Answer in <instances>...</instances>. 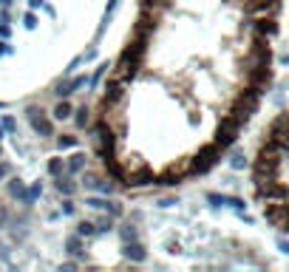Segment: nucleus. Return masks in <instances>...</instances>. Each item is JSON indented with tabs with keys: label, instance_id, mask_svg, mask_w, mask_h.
I'll return each mask as SVG.
<instances>
[{
	"label": "nucleus",
	"instance_id": "nucleus-2",
	"mask_svg": "<svg viewBox=\"0 0 289 272\" xmlns=\"http://www.w3.org/2000/svg\"><path fill=\"white\" fill-rule=\"evenodd\" d=\"M250 199L267 227L289 238V105L261 128L250 156Z\"/></svg>",
	"mask_w": 289,
	"mask_h": 272
},
{
	"label": "nucleus",
	"instance_id": "nucleus-3",
	"mask_svg": "<svg viewBox=\"0 0 289 272\" xmlns=\"http://www.w3.org/2000/svg\"><path fill=\"white\" fill-rule=\"evenodd\" d=\"M287 20H289V0H287Z\"/></svg>",
	"mask_w": 289,
	"mask_h": 272
},
{
	"label": "nucleus",
	"instance_id": "nucleus-1",
	"mask_svg": "<svg viewBox=\"0 0 289 272\" xmlns=\"http://www.w3.org/2000/svg\"><path fill=\"white\" fill-rule=\"evenodd\" d=\"M287 0H133L91 114L96 162L125 193L204 179L270 97Z\"/></svg>",
	"mask_w": 289,
	"mask_h": 272
}]
</instances>
